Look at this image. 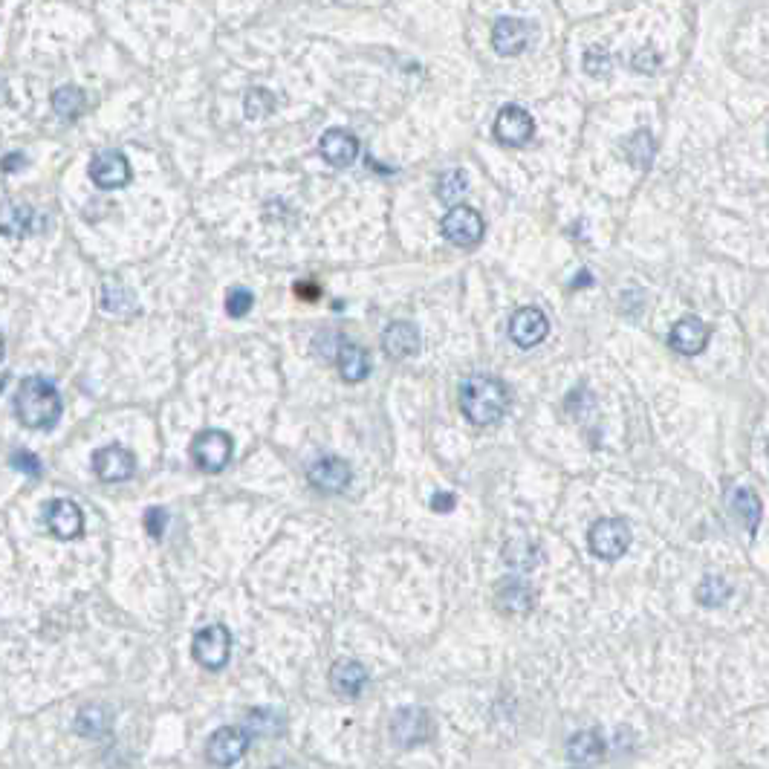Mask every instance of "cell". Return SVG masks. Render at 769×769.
Instances as JSON below:
<instances>
[{"label":"cell","instance_id":"37","mask_svg":"<svg viewBox=\"0 0 769 769\" xmlns=\"http://www.w3.org/2000/svg\"><path fill=\"white\" fill-rule=\"evenodd\" d=\"M295 295L304 298V301H316V298H321V287L313 284V281H298L295 284Z\"/></svg>","mask_w":769,"mask_h":769},{"label":"cell","instance_id":"31","mask_svg":"<svg viewBox=\"0 0 769 769\" xmlns=\"http://www.w3.org/2000/svg\"><path fill=\"white\" fill-rule=\"evenodd\" d=\"M504 558L509 567H518V570H532L538 561H541V550L530 544V541H509L504 550Z\"/></svg>","mask_w":769,"mask_h":769},{"label":"cell","instance_id":"13","mask_svg":"<svg viewBox=\"0 0 769 769\" xmlns=\"http://www.w3.org/2000/svg\"><path fill=\"white\" fill-rule=\"evenodd\" d=\"M90 180L105 191L125 188L131 183V162L122 151H99L90 160Z\"/></svg>","mask_w":769,"mask_h":769},{"label":"cell","instance_id":"39","mask_svg":"<svg viewBox=\"0 0 769 769\" xmlns=\"http://www.w3.org/2000/svg\"><path fill=\"white\" fill-rule=\"evenodd\" d=\"M24 165H27V157H24V154H6L3 162H0V168H3L6 174H15V171L24 168Z\"/></svg>","mask_w":769,"mask_h":769},{"label":"cell","instance_id":"17","mask_svg":"<svg viewBox=\"0 0 769 769\" xmlns=\"http://www.w3.org/2000/svg\"><path fill=\"white\" fill-rule=\"evenodd\" d=\"M532 35H535V29L530 27V21L501 18V21L492 27V47H495V53L498 55L512 58V55H521L530 47Z\"/></svg>","mask_w":769,"mask_h":769},{"label":"cell","instance_id":"41","mask_svg":"<svg viewBox=\"0 0 769 769\" xmlns=\"http://www.w3.org/2000/svg\"><path fill=\"white\" fill-rule=\"evenodd\" d=\"M6 102H9V81L0 76V105H6Z\"/></svg>","mask_w":769,"mask_h":769},{"label":"cell","instance_id":"18","mask_svg":"<svg viewBox=\"0 0 769 769\" xmlns=\"http://www.w3.org/2000/svg\"><path fill=\"white\" fill-rule=\"evenodd\" d=\"M420 347H423V336L414 321H391L382 333V350L391 359H411L420 353Z\"/></svg>","mask_w":769,"mask_h":769},{"label":"cell","instance_id":"26","mask_svg":"<svg viewBox=\"0 0 769 769\" xmlns=\"http://www.w3.org/2000/svg\"><path fill=\"white\" fill-rule=\"evenodd\" d=\"M732 512H735V518L743 524V530L749 532L758 530V524H761V518H764L761 498H758L752 489H738V492L732 495Z\"/></svg>","mask_w":769,"mask_h":769},{"label":"cell","instance_id":"21","mask_svg":"<svg viewBox=\"0 0 769 769\" xmlns=\"http://www.w3.org/2000/svg\"><path fill=\"white\" fill-rule=\"evenodd\" d=\"M368 686V668L359 660H339L330 668V689L345 700H356Z\"/></svg>","mask_w":769,"mask_h":769},{"label":"cell","instance_id":"2","mask_svg":"<svg viewBox=\"0 0 769 769\" xmlns=\"http://www.w3.org/2000/svg\"><path fill=\"white\" fill-rule=\"evenodd\" d=\"M61 394L55 391V385L44 376H27L18 385L15 394V417L21 420V425H27L32 431H47L61 420Z\"/></svg>","mask_w":769,"mask_h":769},{"label":"cell","instance_id":"7","mask_svg":"<svg viewBox=\"0 0 769 769\" xmlns=\"http://www.w3.org/2000/svg\"><path fill=\"white\" fill-rule=\"evenodd\" d=\"M47 226V217L38 214L29 203L6 200L0 203V235L9 240H21L41 232Z\"/></svg>","mask_w":769,"mask_h":769},{"label":"cell","instance_id":"8","mask_svg":"<svg viewBox=\"0 0 769 769\" xmlns=\"http://www.w3.org/2000/svg\"><path fill=\"white\" fill-rule=\"evenodd\" d=\"M93 472L102 483H125L136 475V457L125 446L110 443L93 454Z\"/></svg>","mask_w":769,"mask_h":769},{"label":"cell","instance_id":"24","mask_svg":"<svg viewBox=\"0 0 769 769\" xmlns=\"http://www.w3.org/2000/svg\"><path fill=\"white\" fill-rule=\"evenodd\" d=\"M605 755V741L599 738V732L587 729V732H576L567 741V758L573 764H593Z\"/></svg>","mask_w":769,"mask_h":769},{"label":"cell","instance_id":"4","mask_svg":"<svg viewBox=\"0 0 769 769\" xmlns=\"http://www.w3.org/2000/svg\"><path fill=\"white\" fill-rule=\"evenodd\" d=\"M191 657L194 663L206 671H220L226 668L229 657H232V634L226 625H206L200 628L194 639H191Z\"/></svg>","mask_w":769,"mask_h":769},{"label":"cell","instance_id":"14","mask_svg":"<svg viewBox=\"0 0 769 769\" xmlns=\"http://www.w3.org/2000/svg\"><path fill=\"white\" fill-rule=\"evenodd\" d=\"M535 133V122L532 116L518 105H506L501 107L498 119H495V139L506 145V148H521L527 145Z\"/></svg>","mask_w":769,"mask_h":769},{"label":"cell","instance_id":"25","mask_svg":"<svg viewBox=\"0 0 769 769\" xmlns=\"http://www.w3.org/2000/svg\"><path fill=\"white\" fill-rule=\"evenodd\" d=\"M76 732L81 738H105L110 732V712L102 703H90V706H81L79 715H76Z\"/></svg>","mask_w":769,"mask_h":769},{"label":"cell","instance_id":"28","mask_svg":"<svg viewBox=\"0 0 769 769\" xmlns=\"http://www.w3.org/2000/svg\"><path fill=\"white\" fill-rule=\"evenodd\" d=\"M654 154H657V145H654V136L648 131H637L625 142V157L631 165H637L639 171H645L654 162Z\"/></svg>","mask_w":769,"mask_h":769},{"label":"cell","instance_id":"12","mask_svg":"<svg viewBox=\"0 0 769 769\" xmlns=\"http://www.w3.org/2000/svg\"><path fill=\"white\" fill-rule=\"evenodd\" d=\"M44 521L58 541H76L84 532V512L70 498H55L44 509Z\"/></svg>","mask_w":769,"mask_h":769},{"label":"cell","instance_id":"40","mask_svg":"<svg viewBox=\"0 0 769 769\" xmlns=\"http://www.w3.org/2000/svg\"><path fill=\"white\" fill-rule=\"evenodd\" d=\"M582 284L584 287H587V284H593L590 272H579V275H576V281H573V290H582Z\"/></svg>","mask_w":769,"mask_h":769},{"label":"cell","instance_id":"36","mask_svg":"<svg viewBox=\"0 0 769 769\" xmlns=\"http://www.w3.org/2000/svg\"><path fill=\"white\" fill-rule=\"evenodd\" d=\"M584 70L590 76H605V73H610V58L602 50H590L584 55Z\"/></svg>","mask_w":769,"mask_h":769},{"label":"cell","instance_id":"9","mask_svg":"<svg viewBox=\"0 0 769 769\" xmlns=\"http://www.w3.org/2000/svg\"><path fill=\"white\" fill-rule=\"evenodd\" d=\"M249 749V732L243 726H220L206 743V755L217 767H232Z\"/></svg>","mask_w":769,"mask_h":769},{"label":"cell","instance_id":"16","mask_svg":"<svg viewBox=\"0 0 769 769\" xmlns=\"http://www.w3.org/2000/svg\"><path fill=\"white\" fill-rule=\"evenodd\" d=\"M492 599H495V608L506 616H527L535 608V590L527 582L515 579V576H506L495 584Z\"/></svg>","mask_w":769,"mask_h":769},{"label":"cell","instance_id":"20","mask_svg":"<svg viewBox=\"0 0 769 769\" xmlns=\"http://www.w3.org/2000/svg\"><path fill=\"white\" fill-rule=\"evenodd\" d=\"M709 339H712L709 324L689 316V319L674 324V330H671V336H668V345L674 347L677 353H683V356H697L700 350H706Z\"/></svg>","mask_w":769,"mask_h":769},{"label":"cell","instance_id":"23","mask_svg":"<svg viewBox=\"0 0 769 769\" xmlns=\"http://www.w3.org/2000/svg\"><path fill=\"white\" fill-rule=\"evenodd\" d=\"M102 310L113 319H133L139 313V301L125 284L119 281H105L102 284Z\"/></svg>","mask_w":769,"mask_h":769},{"label":"cell","instance_id":"10","mask_svg":"<svg viewBox=\"0 0 769 769\" xmlns=\"http://www.w3.org/2000/svg\"><path fill=\"white\" fill-rule=\"evenodd\" d=\"M391 735H394V741L399 746H405V749H411V746H420V743L431 741V735H434V720L431 715L425 712V709H417V706H411V709H399L394 720H391Z\"/></svg>","mask_w":769,"mask_h":769},{"label":"cell","instance_id":"30","mask_svg":"<svg viewBox=\"0 0 769 769\" xmlns=\"http://www.w3.org/2000/svg\"><path fill=\"white\" fill-rule=\"evenodd\" d=\"M729 596H732V587H729V582H723L720 576H706L700 582V587H697V602L703 608H720L723 602H729Z\"/></svg>","mask_w":769,"mask_h":769},{"label":"cell","instance_id":"5","mask_svg":"<svg viewBox=\"0 0 769 769\" xmlns=\"http://www.w3.org/2000/svg\"><path fill=\"white\" fill-rule=\"evenodd\" d=\"M631 527L625 518H599L590 532H587V544L593 550V556L602 561H619L631 547Z\"/></svg>","mask_w":769,"mask_h":769},{"label":"cell","instance_id":"22","mask_svg":"<svg viewBox=\"0 0 769 769\" xmlns=\"http://www.w3.org/2000/svg\"><path fill=\"white\" fill-rule=\"evenodd\" d=\"M336 368L342 373L345 382H362L368 379L371 373V353L362 345H353V342H339V350H336Z\"/></svg>","mask_w":769,"mask_h":769},{"label":"cell","instance_id":"6","mask_svg":"<svg viewBox=\"0 0 769 769\" xmlns=\"http://www.w3.org/2000/svg\"><path fill=\"white\" fill-rule=\"evenodd\" d=\"M483 232H486V226H483V217H480L475 209H469V206H451L446 217H443V235L449 240L451 246H457V249H469V246H478L480 240H483Z\"/></svg>","mask_w":769,"mask_h":769},{"label":"cell","instance_id":"34","mask_svg":"<svg viewBox=\"0 0 769 769\" xmlns=\"http://www.w3.org/2000/svg\"><path fill=\"white\" fill-rule=\"evenodd\" d=\"M252 307H255V295L246 290V287H232L229 295H226V313H229L232 319H243Z\"/></svg>","mask_w":769,"mask_h":769},{"label":"cell","instance_id":"29","mask_svg":"<svg viewBox=\"0 0 769 769\" xmlns=\"http://www.w3.org/2000/svg\"><path fill=\"white\" fill-rule=\"evenodd\" d=\"M466 191H469V177H466L460 168H451L446 174H440V180H437V197H440L443 203L457 206V200H460Z\"/></svg>","mask_w":769,"mask_h":769},{"label":"cell","instance_id":"3","mask_svg":"<svg viewBox=\"0 0 769 769\" xmlns=\"http://www.w3.org/2000/svg\"><path fill=\"white\" fill-rule=\"evenodd\" d=\"M235 454V440L220 431V428H206L191 440V460L197 469L209 472V475H220Z\"/></svg>","mask_w":769,"mask_h":769},{"label":"cell","instance_id":"1","mask_svg":"<svg viewBox=\"0 0 769 769\" xmlns=\"http://www.w3.org/2000/svg\"><path fill=\"white\" fill-rule=\"evenodd\" d=\"M512 391L501 376L492 373H472L460 385V411L463 417L478 428L498 425L509 411Z\"/></svg>","mask_w":769,"mask_h":769},{"label":"cell","instance_id":"38","mask_svg":"<svg viewBox=\"0 0 769 769\" xmlns=\"http://www.w3.org/2000/svg\"><path fill=\"white\" fill-rule=\"evenodd\" d=\"M454 504H457V501H454L451 492H437V495L431 498V509H434V512H451Z\"/></svg>","mask_w":769,"mask_h":769},{"label":"cell","instance_id":"32","mask_svg":"<svg viewBox=\"0 0 769 769\" xmlns=\"http://www.w3.org/2000/svg\"><path fill=\"white\" fill-rule=\"evenodd\" d=\"M275 110V96L264 90V87H252L246 93V102H243V113L246 119H266L269 113Z\"/></svg>","mask_w":769,"mask_h":769},{"label":"cell","instance_id":"33","mask_svg":"<svg viewBox=\"0 0 769 769\" xmlns=\"http://www.w3.org/2000/svg\"><path fill=\"white\" fill-rule=\"evenodd\" d=\"M9 466H12L15 472L27 475V478H41V475H44V463H41V457L29 449L12 451V454H9Z\"/></svg>","mask_w":769,"mask_h":769},{"label":"cell","instance_id":"11","mask_svg":"<svg viewBox=\"0 0 769 769\" xmlns=\"http://www.w3.org/2000/svg\"><path fill=\"white\" fill-rule=\"evenodd\" d=\"M307 480H310V486L319 489V492L339 495V492H345L347 486H350L353 469H350V463L342 460V457L327 454V457H319V460L307 469Z\"/></svg>","mask_w":769,"mask_h":769},{"label":"cell","instance_id":"27","mask_svg":"<svg viewBox=\"0 0 769 769\" xmlns=\"http://www.w3.org/2000/svg\"><path fill=\"white\" fill-rule=\"evenodd\" d=\"M84 107H87V96L76 84H64V87H58L53 93V110L61 119H70V122L79 119L81 113H84Z\"/></svg>","mask_w":769,"mask_h":769},{"label":"cell","instance_id":"35","mask_svg":"<svg viewBox=\"0 0 769 769\" xmlns=\"http://www.w3.org/2000/svg\"><path fill=\"white\" fill-rule=\"evenodd\" d=\"M145 532L154 538V541H160L165 530H168V509H162V506H151V509H145Z\"/></svg>","mask_w":769,"mask_h":769},{"label":"cell","instance_id":"42","mask_svg":"<svg viewBox=\"0 0 769 769\" xmlns=\"http://www.w3.org/2000/svg\"><path fill=\"white\" fill-rule=\"evenodd\" d=\"M3 353H6V342H3V333H0V359H3Z\"/></svg>","mask_w":769,"mask_h":769},{"label":"cell","instance_id":"15","mask_svg":"<svg viewBox=\"0 0 769 769\" xmlns=\"http://www.w3.org/2000/svg\"><path fill=\"white\" fill-rule=\"evenodd\" d=\"M547 333H550V319L538 307H521L509 319V339L524 350L541 345L547 339Z\"/></svg>","mask_w":769,"mask_h":769},{"label":"cell","instance_id":"19","mask_svg":"<svg viewBox=\"0 0 769 769\" xmlns=\"http://www.w3.org/2000/svg\"><path fill=\"white\" fill-rule=\"evenodd\" d=\"M319 151L321 157L330 162L333 168H347L359 157V139L350 131H345V128H330L321 136Z\"/></svg>","mask_w":769,"mask_h":769}]
</instances>
